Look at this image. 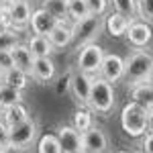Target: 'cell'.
I'll return each instance as SVG.
<instances>
[{"label": "cell", "instance_id": "cell-1", "mask_svg": "<svg viewBox=\"0 0 153 153\" xmlns=\"http://www.w3.org/2000/svg\"><path fill=\"white\" fill-rule=\"evenodd\" d=\"M151 125V114L137 102H127L120 110V127L129 137H143Z\"/></svg>", "mask_w": 153, "mask_h": 153}, {"label": "cell", "instance_id": "cell-2", "mask_svg": "<svg viewBox=\"0 0 153 153\" xmlns=\"http://www.w3.org/2000/svg\"><path fill=\"white\" fill-rule=\"evenodd\" d=\"M153 71V57L149 51H135L125 59V80L129 86L141 82H151Z\"/></svg>", "mask_w": 153, "mask_h": 153}, {"label": "cell", "instance_id": "cell-3", "mask_svg": "<svg viewBox=\"0 0 153 153\" xmlns=\"http://www.w3.org/2000/svg\"><path fill=\"white\" fill-rule=\"evenodd\" d=\"M117 102V96H114V88L112 84H108L106 80H102L100 76L92 80V86H90V94H88V100L86 104L90 106V110L96 112V114H106L112 110V106Z\"/></svg>", "mask_w": 153, "mask_h": 153}, {"label": "cell", "instance_id": "cell-4", "mask_svg": "<svg viewBox=\"0 0 153 153\" xmlns=\"http://www.w3.org/2000/svg\"><path fill=\"white\" fill-rule=\"evenodd\" d=\"M102 29H104V14H88L86 19L74 23V27H71L78 47L88 45V43H96Z\"/></svg>", "mask_w": 153, "mask_h": 153}, {"label": "cell", "instance_id": "cell-5", "mask_svg": "<svg viewBox=\"0 0 153 153\" xmlns=\"http://www.w3.org/2000/svg\"><path fill=\"white\" fill-rule=\"evenodd\" d=\"M78 49H80V53H78V71L90 74V76L98 74V68L102 63V57H104V49L98 43H88V45H82Z\"/></svg>", "mask_w": 153, "mask_h": 153}, {"label": "cell", "instance_id": "cell-6", "mask_svg": "<svg viewBox=\"0 0 153 153\" xmlns=\"http://www.w3.org/2000/svg\"><path fill=\"white\" fill-rule=\"evenodd\" d=\"M35 137H37V123L31 117L8 129V145H12V147L27 149L35 141Z\"/></svg>", "mask_w": 153, "mask_h": 153}, {"label": "cell", "instance_id": "cell-7", "mask_svg": "<svg viewBox=\"0 0 153 153\" xmlns=\"http://www.w3.org/2000/svg\"><path fill=\"white\" fill-rule=\"evenodd\" d=\"M98 74L108 84L120 82L123 76H125V59L120 57V55H117V53H104L102 63L98 68Z\"/></svg>", "mask_w": 153, "mask_h": 153}, {"label": "cell", "instance_id": "cell-8", "mask_svg": "<svg viewBox=\"0 0 153 153\" xmlns=\"http://www.w3.org/2000/svg\"><path fill=\"white\" fill-rule=\"evenodd\" d=\"M82 135V153H104L108 147V139H106L104 131L98 127H90L86 129Z\"/></svg>", "mask_w": 153, "mask_h": 153}, {"label": "cell", "instance_id": "cell-9", "mask_svg": "<svg viewBox=\"0 0 153 153\" xmlns=\"http://www.w3.org/2000/svg\"><path fill=\"white\" fill-rule=\"evenodd\" d=\"M55 137H57L59 147H61L63 153H82V135L74 129L71 125L59 127Z\"/></svg>", "mask_w": 153, "mask_h": 153}, {"label": "cell", "instance_id": "cell-10", "mask_svg": "<svg viewBox=\"0 0 153 153\" xmlns=\"http://www.w3.org/2000/svg\"><path fill=\"white\" fill-rule=\"evenodd\" d=\"M94 76L90 74H84V71H76L70 76V92L74 96V100L78 104H86L88 94H90V86H92Z\"/></svg>", "mask_w": 153, "mask_h": 153}, {"label": "cell", "instance_id": "cell-11", "mask_svg": "<svg viewBox=\"0 0 153 153\" xmlns=\"http://www.w3.org/2000/svg\"><path fill=\"white\" fill-rule=\"evenodd\" d=\"M125 35L133 47H147L151 43V25L143 21H131Z\"/></svg>", "mask_w": 153, "mask_h": 153}, {"label": "cell", "instance_id": "cell-12", "mask_svg": "<svg viewBox=\"0 0 153 153\" xmlns=\"http://www.w3.org/2000/svg\"><path fill=\"white\" fill-rule=\"evenodd\" d=\"M57 23H59L57 19L51 16V14H49L47 10H43V8L33 10L31 12V19H29V27H31L33 35H45V37L55 29Z\"/></svg>", "mask_w": 153, "mask_h": 153}, {"label": "cell", "instance_id": "cell-13", "mask_svg": "<svg viewBox=\"0 0 153 153\" xmlns=\"http://www.w3.org/2000/svg\"><path fill=\"white\" fill-rule=\"evenodd\" d=\"M8 8V16H10V25L12 29H25L29 25V19H31V4L29 2H23V0H10V4H6Z\"/></svg>", "mask_w": 153, "mask_h": 153}, {"label": "cell", "instance_id": "cell-14", "mask_svg": "<svg viewBox=\"0 0 153 153\" xmlns=\"http://www.w3.org/2000/svg\"><path fill=\"white\" fill-rule=\"evenodd\" d=\"M31 78L37 84H47L55 78V63L51 57H35L33 61V70H31Z\"/></svg>", "mask_w": 153, "mask_h": 153}, {"label": "cell", "instance_id": "cell-15", "mask_svg": "<svg viewBox=\"0 0 153 153\" xmlns=\"http://www.w3.org/2000/svg\"><path fill=\"white\" fill-rule=\"evenodd\" d=\"M10 55H12V63H14V68H19V70L25 71L27 76H31L35 57L31 55V51H29V47H27V43H21V41H19V43L10 49Z\"/></svg>", "mask_w": 153, "mask_h": 153}, {"label": "cell", "instance_id": "cell-16", "mask_svg": "<svg viewBox=\"0 0 153 153\" xmlns=\"http://www.w3.org/2000/svg\"><path fill=\"white\" fill-rule=\"evenodd\" d=\"M47 39H49V43H51V47H53V51H57V49L68 47L74 41V31L65 23H57L55 29L47 35Z\"/></svg>", "mask_w": 153, "mask_h": 153}, {"label": "cell", "instance_id": "cell-17", "mask_svg": "<svg viewBox=\"0 0 153 153\" xmlns=\"http://www.w3.org/2000/svg\"><path fill=\"white\" fill-rule=\"evenodd\" d=\"M131 98H133V102H137V104H141L149 114H151V98H153V86L151 82H141V84H135V86H131Z\"/></svg>", "mask_w": 153, "mask_h": 153}, {"label": "cell", "instance_id": "cell-18", "mask_svg": "<svg viewBox=\"0 0 153 153\" xmlns=\"http://www.w3.org/2000/svg\"><path fill=\"white\" fill-rule=\"evenodd\" d=\"M129 23H131V19L118 14V12H110V14L104 16V27L110 37H123L127 33V29H129Z\"/></svg>", "mask_w": 153, "mask_h": 153}, {"label": "cell", "instance_id": "cell-19", "mask_svg": "<svg viewBox=\"0 0 153 153\" xmlns=\"http://www.w3.org/2000/svg\"><path fill=\"white\" fill-rule=\"evenodd\" d=\"M27 47L33 57H51V53H53V47L45 35H33L27 41Z\"/></svg>", "mask_w": 153, "mask_h": 153}, {"label": "cell", "instance_id": "cell-20", "mask_svg": "<svg viewBox=\"0 0 153 153\" xmlns=\"http://www.w3.org/2000/svg\"><path fill=\"white\" fill-rule=\"evenodd\" d=\"M0 82L6 84V86H10V88H16V90H21L23 92L25 88L29 86V76L21 71L19 68H10L8 71H4V74H0Z\"/></svg>", "mask_w": 153, "mask_h": 153}, {"label": "cell", "instance_id": "cell-21", "mask_svg": "<svg viewBox=\"0 0 153 153\" xmlns=\"http://www.w3.org/2000/svg\"><path fill=\"white\" fill-rule=\"evenodd\" d=\"M25 118H29V110L25 108L23 102H19V104L10 106V108H4L2 110V123L10 129L14 125H19V123H23Z\"/></svg>", "mask_w": 153, "mask_h": 153}, {"label": "cell", "instance_id": "cell-22", "mask_svg": "<svg viewBox=\"0 0 153 153\" xmlns=\"http://www.w3.org/2000/svg\"><path fill=\"white\" fill-rule=\"evenodd\" d=\"M19 102H23V92L0 82V110L10 108V106L19 104Z\"/></svg>", "mask_w": 153, "mask_h": 153}, {"label": "cell", "instance_id": "cell-23", "mask_svg": "<svg viewBox=\"0 0 153 153\" xmlns=\"http://www.w3.org/2000/svg\"><path fill=\"white\" fill-rule=\"evenodd\" d=\"M65 12H68V19L74 23L82 21L90 14L88 6H86V0H65Z\"/></svg>", "mask_w": 153, "mask_h": 153}, {"label": "cell", "instance_id": "cell-24", "mask_svg": "<svg viewBox=\"0 0 153 153\" xmlns=\"http://www.w3.org/2000/svg\"><path fill=\"white\" fill-rule=\"evenodd\" d=\"M41 8L47 10L51 16H55L59 23H65V21H68L65 0H41Z\"/></svg>", "mask_w": 153, "mask_h": 153}, {"label": "cell", "instance_id": "cell-25", "mask_svg": "<svg viewBox=\"0 0 153 153\" xmlns=\"http://www.w3.org/2000/svg\"><path fill=\"white\" fill-rule=\"evenodd\" d=\"M37 153H63L55 135H43L37 143Z\"/></svg>", "mask_w": 153, "mask_h": 153}, {"label": "cell", "instance_id": "cell-26", "mask_svg": "<svg viewBox=\"0 0 153 153\" xmlns=\"http://www.w3.org/2000/svg\"><path fill=\"white\" fill-rule=\"evenodd\" d=\"M71 127L78 131V133H84L86 129L92 127V114L88 110H84V108L76 110L74 112V118H71Z\"/></svg>", "mask_w": 153, "mask_h": 153}, {"label": "cell", "instance_id": "cell-27", "mask_svg": "<svg viewBox=\"0 0 153 153\" xmlns=\"http://www.w3.org/2000/svg\"><path fill=\"white\" fill-rule=\"evenodd\" d=\"M135 16L139 21H143V23L151 25V21H153L151 0H135Z\"/></svg>", "mask_w": 153, "mask_h": 153}, {"label": "cell", "instance_id": "cell-28", "mask_svg": "<svg viewBox=\"0 0 153 153\" xmlns=\"http://www.w3.org/2000/svg\"><path fill=\"white\" fill-rule=\"evenodd\" d=\"M108 4L114 6V12L127 16V19H135V0H108Z\"/></svg>", "mask_w": 153, "mask_h": 153}, {"label": "cell", "instance_id": "cell-29", "mask_svg": "<svg viewBox=\"0 0 153 153\" xmlns=\"http://www.w3.org/2000/svg\"><path fill=\"white\" fill-rule=\"evenodd\" d=\"M19 43V33L14 29H0V51H10Z\"/></svg>", "mask_w": 153, "mask_h": 153}, {"label": "cell", "instance_id": "cell-30", "mask_svg": "<svg viewBox=\"0 0 153 153\" xmlns=\"http://www.w3.org/2000/svg\"><path fill=\"white\" fill-rule=\"evenodd\" d=\"M86 6H88L90 14H106L108 0H86Z\"/></svg>", "mask_w": 153, "mask_h": 153}, {"label": "cell", "instance_id": "cell-31", "mask_svg": "<svg viewBox=\"0 0 153 153\" xmlns=\"http://www.w3.org/2000/svg\"><path fill=\"white\" fill-rule=\"evenodd\" d=\"M10 68H14V63H12V55L10 51H0V74H4V71H8Z\"/></svg>", "mask_w": 153, "mask_h": 153}, {"label": "cell", "instance_id": "cell-32", "mask_svg": "<svg viewBox=\"0 0 153 153\" xmlns=\"http://www.w3.org/2000/svg\"><path fill=\"white\" fill-rule=\"evenodd\" d=\"M0 29H12L10 16H8V8H6V6H0Z\"/></svg>", "mask_w": 153, "mask_h": 153}, {"label": "cell", "instance_id": "cell-33", "mask_svg": "<svg viewBox=\"0 0 153 153\" xmlns=\"http://www.w3.org/2000/svg\"><path fill=\"white\" fill-rule=\"evenodd\" d=\"M8 147V127L0 120V149Z\"/></svg>", "mask_w": 153, "mask_h": 153}, {"label": "cell", "instance_id": "cell-34", "mask_svg": "<svg viewBox=\"0 0 153 153\" xmlns=\"http://www.w3.org/2000/svg\"><path fill=\"white\" fill-rule=\"evenodd\" d=\"M143 137H145V139H143V149H141V151H145V153H151V141H153L151 133L147 131V133H145Z\"/></svg>", "mask_w": 153, "mask_h": 153}, {"label": "cell", "instance_id": "cell-35", "mask_svg": "<svg viewBox=\"0 0 153 153\" xmlns=\"http://www.w3.org/2000/svg\"><path fill=\"white\" fill-rule=\"evenodd\" d=\"M0 153H25V149H21V147H12V145H8V147L0 149Z\"/></svg>", "mask_w": 153, "mask_h": 153}, {"label": "cell", "instance_id": "cell-36", "mask_svg": "<svg viewBox=\"0 0 153 153\" xmlns=\"http://www.w3.org/2000/svg\"><path fill=\"white\" fill-rule=\"evenodd\" d=\"M6 4H10V0H0V6H6Z\"/></svg>", "mask_w": 153, "mask_h": 153}, {"label": "cell", "instance_id": "cell-37", "mask_svg": "<svg viewBox=\"0 0 153 153\" xmlns=\"http://www.w3.org/2000/svg\"><path fill=\"white\" fill-rule=\"evenodd\" d=\"M117 153H129V151H117Z\"/></svg>", "mask_w": 153, "mask_h": 153}, {"label": "cell", "instance_id": "cell-38", "mask_svg": "<svg viewBox=\"0 0 153 153\" xmlns=\"http://www.w3.org/2000/svg\"><path fill=\"white\" fill-rule=\"evenodd\" d=\"M137 153H145V151H137Z\"/></svg>", "mask_w": 153, "mask_h": 153}, {"label": "cell", "instance_id": "cell-39", "mask_svg": "<svg viewBox=\"0 0 153 153\" xmlns=\"http://www.w3.org/2000/svg\"><path fill=\"white\" fill-rule=\"evenodd\" d=\"M23 2H29V0H23Z\"/></svg>", "mask_w": 153, "mask_h": 153}]
</instances>
